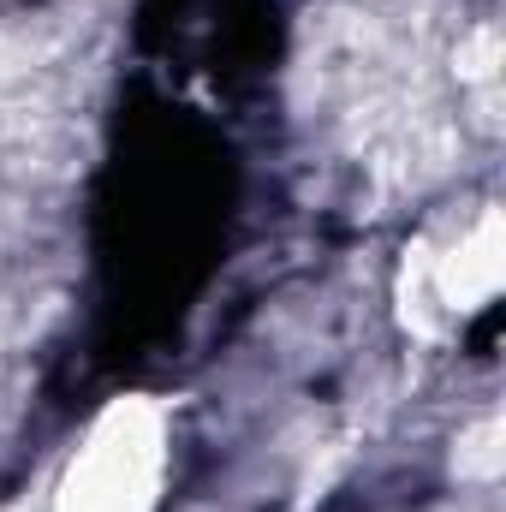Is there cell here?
Masks as SVG:
<instances>
[{
  "label": "cell",
  "mask_w": 506,
  "mask_h": 512,
  "mask_svg": "<svg viewBox=\"0 0 506 512\" xmlns=\"http://www.w3.org/2000/svg\"><path fill=\"white\" fill-rule=\"evenodd\" d=\"M453 66H459V78H465V84H489V78H495V66H501V36H495V24H477L471 36H459Z\"/></svg>",
  "instance_id": "3957f363"
},
{
  "label": "cell",
  "mask_w": 506,
  "mask_h": 512,
  "mask_svg": "<svg viewBox=\"0 0 506 512\" xmlns=\"http://www.w3.org/2000/svg\"><path fill=\"white\" fill-rule=\"evenodd\" d=\"M501 471V423H477L459 453V477H495Z\"/></svg>",
  "instance_id": "277c9868"
},
{
  "label": "cell",
  "mask_w": 506,
  "mask_h": 512,
  "mask_svg": "<svg viewBox=\"0 0 506 512\" xmlns=\"http://www.w3.org/2000/svg\"><path fill=\"white\" fill-rule=\"evenodd\" d=\"M167 477V423L149 399H114L72 453L54 512H149Z\"/></svg>",
  "instance_id": "6da1fadb"
},
{
  "label": "cell",
  "mask_w": 506,
  "mask_h": 512,
  "mask_svg": "<svg viewBox=\"0 0 506 512\" xmlns=\"http://www.w3.org/2000/svg\"><path fill=\"white\" fill-rule=\"evenodd\" d=\"M501 215L483 209L447 251L417 245V262L405 274V310L429 334V316H471L501 292Z\"/></svg>",
  "instance_id": "7a4b0ae2"
}]
</instances>
